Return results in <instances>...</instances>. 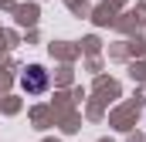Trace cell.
Here are the masks:
<instances>
[{
    "label": "cell",
    "instance_id": "1",
    "mask_svg": "<svg viewBox=\"0 0 146 142\" xmlns=\"http://www.w3.org/2000/svg\"><path fill=\"white\" fill-rule=\"evenodd\" d=\"M21 88H24L27 95H41V91H48V71L41 68V64H31V68L21 74Z\"/></svg>",
    "mask_w": 146,
    "mask_h": 142
}]
</instances>
